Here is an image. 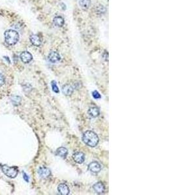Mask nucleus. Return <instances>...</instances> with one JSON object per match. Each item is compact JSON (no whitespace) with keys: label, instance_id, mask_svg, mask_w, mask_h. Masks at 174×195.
Listing matches in <instances>:
<instances>
[{"label":"nucleus","instance_id":"obj_1","mask_svg":"<svg viewBox=\"0 0 174 195\" xmlns=\"http://www.w3.org/2000/svg\"><path fill=\"white\" fill-rule=\"evenodd\" d=\"M83 142L90 147H95L98 145L99 139L97 134L92 131H87L84 132L82 136Z\"/></svg>","mask_w":174,"mask_h":195},{"label":"nucleus","instance_id":"obj_2","mask_svg":"<svg viewBox=\"0 0 174 195\" xmlns=\"http://www.w3.org/2000/svg\"><path fill=\"white\" fill-rule=\"evenodd\" d=\"M5 41L9 46L16 44L19 40V34L17 31L13 29H9L5 32Z\"/></svg>","mask_w":174,"mask_h":195},{"label":"nucleus","instance_id":"obj_3","mask_svg":"<svg viewBox=\"0 0 174 195\" xmlns=\"http://www.w3.org/2000/svg\"><path fill=\"white\" fill-rule=\"evenodd\" d=\"M1 170L4 174H5L7 177L10 178H16L18 174V168L15 166L10 167L4 164V165L1 166Z\"/></svg>","mask_w":174,"mask_h":195},{"label":"nucleus","instance_id":"obj_4","mask_svg":"<svg viewBox=\"0 0 174 195\" xmlns=\"http://www.w3.org/2000/svg\"><path fill=\"white\" fill-rule=\"evenodd\" d=\"M38 174L41 178L46 179L51 175V172L48 168H46V167L41 166L39 168Z\"/></svg>","mask_w":174,"mask_h":195},{"label":"nucleus","instance_id":"obj_5","mask_svg":"<svg viewBox=\"0 0 174 195\" xmlns=\"http://www.w3.org/2000/svg\"><path fill=\"white\" fill-rule=\"evenodd\" d=\"M20 58L23 63L27 64L29 63L31 61V60L33 59V56L32 55L28 52H23L21 53V54L20 55Z\"/></svg>","mask_w":174,"mask_h":195},{"label":"nucleus","instance_id":"obj_6","mask_svg":"<svg viewBox=\"0 0 174 195\" xmlns=\"http://www.w3.org/2000/svg\"><path fill=\"white\" fill-rule=\"evenodd\" d=\"M88 168L93 173H98L101 170V165L97 161H93L89 164Z\"/></svg>","mask_w":174,"mask_h":195},{"label":"nucleus","instance_id":"obj_7","mask_svg":"<svg viewBox=\"0 0 174 195\" xmlns=\"http://www.w3.org/2000/svg\"><path fill=\"white\" fill-rule=\"evenodd\" d=\"M48 60L52 63H57L61 60V56L58 52H52L48 55Z\"/></svg>","mask_w":174,"mask_h":195},{"label":"nucleus","instance_id":"obj_8","mask_svg":"<svg viewBox=\"0 0 174 195\" xmlns=\"http://www.w3.org/2000/svg\"><path fill=\"white\" fill-rule=\"evenodd\" d=\"M72 157H73L74 161L78 164L83 163L84 161H85V155H84V153L80 152L75 153L72 155Z\"/></svg>","mask_w":174,"mask_h":195},{"label":"nucleus","instance_id":"obj_9","mask_svg":"<svg viewBox=\"0 0 174 195\" xmlns=\"http://www.w3.org/2000/svg\"><path fill=\"white\" fill-rule=\"evenodd\" d=\"M58 192L62 195H68L69 194V188L65 183H61L58 185Z\"/></svg>","mask_w":174,"mask_h":195},{"label":"nucleus","instance_id":"obj_10","mask_svg":"<svg viewBox=\"0 0 174 195\" xmlns=\"http://www.w3.org/2000/svg\"><path fill=\"white\" fill-rule=\"evenodd\" d=\"M93 189L97 194H102L105 191V186L102 182H97L93 185Z\"/></svg>","mask_w":174,"mask_h":195},{"label":"nucleus","instance_id":"obj_11","mask_svg":"<svg viewBox=\"0 0 174 195\" xmlns=\"http://www.w3.org/2000/svg\"><path fill=\"white\" fill-rule=\"evenodd\" d=\"M62 92L66 96H70L74 92V88L72 87V85L69 84H67L64 86H63L62 88Z\"/></svg>","mask_w":174,"mask_h":195},{"label":"nucleus","instance_id":"obj_12","mask_svg":"<svg viewBox=\"0 0 174 195\" xmlns=\"http://www.w3.org/2000/svg\"><path fill=\"white\" fill-rule=\"evenodd\" d=\"M30 42L33 45L35 46H40L41 44V40L37 34H32L30 36Z\"/></svg>","mask_w":174,"mask_h":195},{"label":"nucleus","instance_id":"obj_13","mask_svg":"<svg viewBox=\"0 0 174 195\" xmlns=\"http://www.w3.org/2000/svg\"><path fill=\"white\" fill-rule=\"evenodd\" d=\"M56 154L61 157H62L63 159H65L67 156L68 154V150L67 148L64 147H60L58 148L57 151H56Z\"/></svg>","mask_w":174,"mask_h":195},{"label":"nucleus","instance_id":"obj_14","mask_svg":"<svg viewBox=\"0 0 174 195\" xmlns=\"http://www.w3.org/2000/svg\"><path fill=\"white\" fill-rule=\"evenodd\" d=\"M53 23L56 26H57L58 27H61L64 25L65 20L62 17H61V16H56V17L54 18Z\"/></svg>","mask_w":174,"mask_h":195},{"label":"nucleus","instance_id":"obj_15","mask_svg":"<svg viewBox=\"0 0 174 195\" xmlns=\"http://www.w3.org/2000/svg\"><path fill=\"white\" fill-rule=\"evenodd\" d=\"M89 115L92 117L93 118L97 117L100 114V111L98 108L96 107H91L89 108V109L88 111Z\"/></svg>","mask_w":174,"mask_h":195},{"label":"nucleus","instance_id":"obj_16","mask_svg":"<svg viewBox=\"0 0 174 195\" xmlns=\"http://www.w3.org/2000/svg\"><path fill=\"white\" fill-rule=\"evenodd\" d=\"M79 5L82 9L86 10L90 6L91 1L90 0H79Z\"/></svg>","mask_w":174,"mask_h":195},{"label":"nucleus","instance_id":"obj_17","mask_svg":"<svg viewBox=\"0 0 174 195\" xmlns=\"http://www.w3.org/2000/svg\"><path fill=\"white\" fill-rule=\"evenodd\" d=\"M21 101H22V99L18 96H14L11 98V101L14 105H20Z\"/></svg>","mask_w":174,"mask_h":195},{"label":"nucleus","instance_id":"obj_18","mask_svg":"<svg viewBox=\"0 0 174 195\" xmlns=\"http://www.w3.org/2000/svg\"><path fill=\"white\" fill-rule=\"evenodd\" d=\"M52 88L53 91L54 92L58 93V92H60V90H59V89H58V87L57 86V84H56V82L54 81H53L52 82Z\"/></svg>","mask_w":174,"mask_h":195},{"label":"nucleus","instance_id":"obj_19","mask_svg":"<svg viewBox=\"0 0 174 195\" xmlns=\"http://www.w3.org/2000/svg\"><path fill=\"white\" fill-rule=\"evenodd\" d=\"M92 95H93V97L95 99H99L101 98L100 94L98 93V92L97 91V90H95V91H93V93H92Z\"/></svg>","mask_w":174,"mask_h":195},{"label":"nucleus","instance_id":"obj_20","mask_svg":"<svg viewBox=\"0 0 174 195\" xmlns=\"http://www.w3.org/2000/svg\"><path fill=\"white\" fill-rule=\"evenodd\" d=\"M5 83V78L3 74L0 73V87H1Z\"/></svg>","mask_w":174,"mask_h":195},{"label":"nucleus","instance_id":"obj_21","mask_svg":"<svg viewBox=\"0 0 174 195\" xmlns=\"http://www.w3.org/2000/svg\"><path fill=\"white\" fill-rule=\"evenodd\" d=\"M23 179H24V180L25 181V182H29V177H28V176L25 172L23 173Z\"/></svg>","mask_w":174,"mask_h":195}]
</instances>
